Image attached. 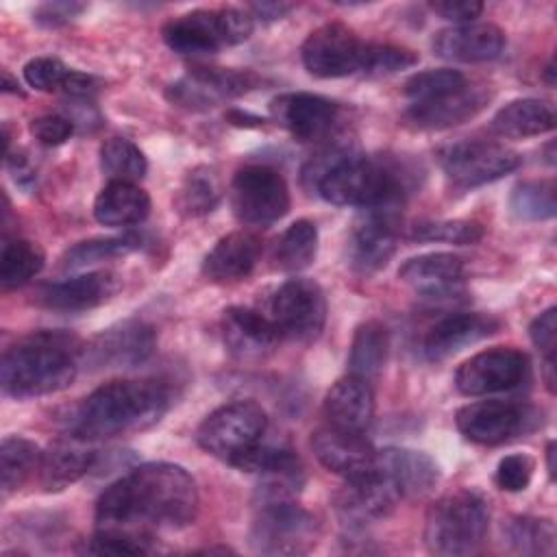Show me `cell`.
I'll return each instance as SVG.
<instances>
[{
	"label": "cell",
	"instance_id": "1",
	"mask_svg": "<svg viewBox=\"0 0 557 557\" xmlns=\"http://www.w3.org/2000/svg\"><path fill=\"white\" fill-rule=\"evenodd\" d=\"M198 490L189 472L176 463L152 461L133 468L111 483L96 503L100 529L165 527L181 529L194 522Z\"/></svg>",
	"mask_w": 557,
	"mask_h": 557
},
{
	"label": "cell",
	"instance_id": "2",
	"mask_svg": "<svg viewBox=\"0 0 557 557\" xmlns=\"http://www.w3.org/2000/svg\"><path fill=\"white\" fill-rule=\"evenodd\" d=\"M322 154L305 168L315 191L331 205L398 211L411 189V170L389 157Z\"/></svg>",
	"mask_w": 557,
	"mask_h": 557
},
{
	"label": "cell",
	"instance_id": "3",
	"mask_svg": "<svg viewBox=\"0 0 557 557\" xmlns=\"http://www.w3.org/2000/svg\"><path fill=\"white\" fill-rule=\"evenodd\" d=\"M170 409V389L152 379H120L94 389L70 418L81 442L109 440L154 426Z\"/></svg>",
	"mask_w": 557,
	"mask_h": 557
},
{
	"label": "cell",
	"instance_id": "4",
	"mask_svg": "<svg viewBox=\"0 0 557 557\" xmlns=\"http://www.w3.org/2000/svg\"><path fill=\"white\" fill-rule=\"evenodd\" d=\"M83 342L67 331H35L9 346L0 361V385L11 398H35L65 389L81 366Z\"/></svg>",
	"mask_w": 557,
	"mask_h": 557
},
{
	"label": "cell",
	"instance_id": "5",
	"mask_svg": "<svg viewBox=\"0 0 557 557\" xmlns=\"http://www.w3.org/2000/svg\"><path fill=\"white\" fill-rule=\"evenodd\" d=\"M490 507L479 492L459 490L442 496L426 511V548L442 557L474 555L487 535Z\"/></svg>",
	"mask_w": 557,
	"mask_h": 557
},
{
	"label": "cell",
	"instance_id": "6",
	"mask_svg": "<svg viewBox=\"0 0 557 557\" xmlns=\"http://www.w3.org/2000/svg\"><path fill=\"white\" fill-rule=\"evenodd\" d=\"M255 17L248 9H196L168 20L161 28L170 50L183 57L213 54L224 46H237L252 35Z\"/></svg>",
	"mask_w": 557,
	"mask_h": 557
},
{
	"label": "cell",
	"instance_id": "7",
	"mask_svg": "<svg viewBox=\"0 0 557 557\" xmlns=\"http://www.w3.org/2000/svg\"><path fill=\"white\" fill-rule=\"evenodd\" d=\"M268 429V416L255 400H235L213 409L196 431L198 446L226 461L235 463L242 455L255 448Z\"/></svg>",
	"mask_w": 557,
	"mask_h": 557
},
{
	"label": "cell",
	"instance_id": "8",
	"mask_svg": "<svg viewBox=\"0 0 557 557\" xmlns=\"http://www.w3.org/2000/svg\"><path fill=\"white\" fill-rule=\"evenodd\" d=\"M318 535L315 516L289 498L257 505L248 542L263 555H302L315 546Z\"/></svg>",
	"mask_w": 557,
	"mask_h": 557
},
{
	"label": "cell",
	"instance_id": "9",
	"mask_svg": "<svg viewBox=\"0 0 557 557\" xmlns=\"http://www.w3.org/2000/svg\"><path fill=\"white\" fill-rule=\"evenodd\" d=\"M231 207L242 224L270 226L289 211L287 183L274 168H242L231 183Z\"/></svg>",
	"mask_w": 557,
	"mask_h": 557
},
{
	"label": "cell",
	"instance_id": "10",
	"mask_svg": "<svg viewBox=\"0 0 557 557\" xmlns=\"http://www.w3.org/2000/svg\"><path fill=\"white\" fill-rule=\"evenodd\" d=\"M440 165L457 187H479L503 178L520 165V154L487 139H463L444 146L437 152Z\"/></svg>",
	"mask_w": 557,
	"mask_h": 557
},
{
	"label": "cell",
	"instance_id": "11",
	"mask_svg": "<svg viewBox=\"0 0 557 557\" xmlns=\"http://www.w3.org/2000/svg\"><path fill=\"white\" fill-rule=\"evenodd\" d=\"M270 320L281 337L294 342L315 339L326 322V298L311 278H289L272 296Z\"/></svg>",
	"mask_w": 557,
	"mask_h": 557
},
{
	"label": "cell",
	"instance_id": "12",
	"mask_svg": "<svg viewBox=\"0 0 557 557\" xmlns=\"http://www.w3.org/2000/svg\"><path fill=\"white\" fill-rule=\"evenodd\" d=\"M455 424L466 440L494 446L533 431L537 411L511 400H476L457 411Z\"/></svg>",
	"mask_w": 557,
	"mask_h": 557
},
{
	"label": "cell",
	"instance_id": "13",
	"mask_svg": "<svg viewBox=\"0 0 557 557\" xmlns=\"http://www.w3.org/2000/svg\"><path fill=\"white\" fill-rule=\"evenodd\" d=\"M366 41L339 22H329L311 30L300 48L302 63L318 78H342L361 72Z\"/></svg>",
	"mask_w": 557,
	"mask_h": 557
},
{
	"label": "cell",
	"instance_id": "14",
	"mask_svg": "<svg viewBox=\"0 0 557 557\" xmlns=\"http://www.w3.org/2000/svg\"><path fill=\"white\" fill-rule=\"evenodd\" d=\"M529 372V359L516 348H490L466 359L455 372V387L463 396H487L518 387Z\"/></svg>",
	"mask_w": 557,
	"mask_h": 557
},
{
	"label": "cell",
	"instance_id": "15",
	"mask_svg": "<svg viewBox=\"0 0 557 557\" xmlns=\"http://www.w3.org/2000/svg\"><path fill=\"white\" fill-rule=\"evenodd\" d=\"M154 331L141 320H124L100 331L83 346L81 363L89 368H133L144 363L154 350Z\"/></svg>",
	"mask_w": 557,
	"mask_h": 557
},
{
	"label": "cell",
	"instance_id": "16",
	"mask_svg": "<svg viewBox=\"0 0 557 557\" xmlns=\"http://www.w3.org/2000/svg\"><path fill=\"white\" fill-rule=\"evenodd\" d=\"M398 244V211L361 209L348 237L350 265L363 274L387 265Z\"/></svg>",
	"mask_w": 557,
	"mask_h": 557
},
{
	"label": "cell",
	"instance_id": "17",
	"mask_svg": "<svg viewBox=\"0 0 557 557\" xmlns=\"http://www.w3.org/2000/svg\"><path fill=\"white\" fill-rule=\"evenodd\" d=\"M257 85L252 72L224 67H194L187 76L168 87V98L187 109H207L224 98H235Z\"/></svg>",
	"mask_w": 557,
	"mask_h": 557
},
{
	"label": "cell",
	"instance_id": "18",
	"mask_svg": "<svg viewBox=\"0 0 557 557\" xmlns=\"http://www.w3.org/2000/svg\"><path fill=\"white\" fill-rule=\"evenodd\" d=\"M270 113L298 141H318L331 133L339 107L318 94L292 91L272 98Z\"/></svg>",
	"mask_w": 557,
	"mask_h": 557
},
{
	"label": "cell",
	"instance_id": "19",
	"mask_svg": "<svg viewBox=\"0 0 557 557\" xmlns=\"http://www.w3.org/2000/svg\"><path fill=\"white\" fill-rule=\"evenodd\" d=\"M220 329L226 350L239 361H261L270 357L281 342V333L270 315H261L248 307H228Z\"/></svg>",
	"mask_w": 557,
	"mask_h": 557
},
{
	"label": "cell",
	"instance_id": "20",
	"mask_svg": "<svg viewBox=\"0 0 557 557\" xmlns=\"http://www.w3.org/2000/svg\"><path fill=\"white\" fill-rule=\"evenodd\" d=\"M311 448L329 472L339 474L346 481L368 474L376 459V450L363 433L335 429L331 424L311 435Z\"/></svg>",
	"mask_w": 557,
	"mask_h": 557
},
{
	"label": "cell",
	"instance_id": "21",
	"mask_svg": "<svg viewBox=\"0 0 557 557\" xmlns=\"http://www.w3.org/2000/svg\"><path fill=\"white\" fill-rule=\"evenodd\" d=\"M398 500L403 498L396 487L372 468L368 474L346 481L344 490L337 494V511L346 524L363 527L389 516Z\"/></svg>",
	"mask_w": 557,
	"mask_h": 557
},
{
	"label": "cell",
	"instance_id": "22",
	"mask_svg": "<svg viewBox=\"0 0 557 557\" xmlns=\"http://www.w3.org/2000/svg\"><path fill=\"white\" fill-rule=\"evenodd\" d=\"M500 329L494 315L485 313H450L435 322L420 342V352L426 361H442L466 346H472Z\"/></svg>",
	"mask_w": 557,
	"mask_h": 557
},
{
	"label": "cell",
	"instance_id": "23",
	"mask_svg": "<svg viewBox=\"0 0 557 557\" xmlns=\"http://www.w3.org/2000/svg\"><path fill=\"white\" fill-rule=\"evenodd\" d=\"M505 33L490 22H468L442 28L433 37V52L448 61L483 63L500 57L505 50Z\"/></svg>",
	"mask_w": 557,
	"mask_h": 557
},
{
	"label": "cell",
	"instance_id": "24",
	"mask_svg": "<svg viewBox=\"0 0 557 557\" xmlns=\"http://www.w3.org/2000/svg\"><path fill=\"white\" fill-rule=\"evenodd\" d=\"M117 274L109 270L87 272L67 281L48 283L37 292V302L54 311H87L104 305L120 292Z\"/></svg>",
	"mask_w": 557,
	"mask_h": 557
},
{
	"label": "cell",
	"instance_id": "25",
	"mask_svg": "<svg viewBox=\"0 0 557 557\" xmlns=\"http://www.w3.org/2000/svg\"><path fill=\"white\" fill-rule=\"evenodd\" d=\"M463 259L453 252H426L413 259H407L398 278L413 287L418 294L431 300L453 298L463 283Z\"/></svg>",
	"mask_w": 557,
	"mask_h": 557
},
{
	"label": "cell",
	"instance_id": "26",
	"mask_svg": "<svg viewBox=\"0 0 557 557\" xmlns=\"http://www.w3.org/2000/svg\"><path fill=\"white\" fill-rule=\"evenodd\" d=\"M374 468L396 487L400 498H420L440 481L437 463L422 450L394 446L376 450Z\"/></svg>",
	"mask_w": 557,
	"mask_h": 557
},
{
	"label": "cell",
	"instance_id": "27",
	"mask_svg": "<svg viewBox=\"0 0 557 557\" xmlns=\"http://www.w3.org/2000/svg\"><path fill=\"white\" fill-rule=\"evenodd\" d=\"M487 98L490 96L481 87L466 85L463 89L435 100L411 102L403 117L413 128L442 131L474 117L487 104Z\"/></svg>",
	"mask_w": 557,
	"mask_h": 557
},
{
	"label": "cell",
	"instance_id": "28",
	"mask_svg": "<svg viewBox=\"0 0 557 557\" xmlns=\"http://www.w3.org/2000/svg\"><path fill=\"white\" fill-rule=\"evenodd\" d=\"M324 416L335 429L366 433L374 418V392L370 381L355 374L337 379L324 396Z\"/></svg>",
	"mask_w": 557,
	"mask_h": 557
},
{
	"label": "cell",
	"instance_id": "29",
	"mask_svg": "<svg viewBox=\"0 0 557 557\" xmlns=\"http://www.w3.org/2000/svg\"><path fill=\"white\" fill-rule=\"evenodd\" d=\"M261 257V242L246 231H235L218 239L202 261V274L213 283H235L246 278Z\"/></svg>",
	"mask_w": 557,
	"mask_h": 557
},
{
	"label": "cell",
	"instance_id": "30",
	"mask_svg": "<svg viewBox=\"0 0 557 557\" xmlns=\"http://www.w3.org/2000/svg\"><path fill=\"white\" fill-rule=\"evenodd\" d=\"M150 213V196L137 183L111 181L94 202V215L104 226H133Z\"/></svg>",
	"mask_w": 557,
	"mask_h": 557
},
{
	"label": "cell",
	"instance_id": "31",
	"mask_svg": "<svg viewBox=\"0 0 557 557\" xmlns=\"http://www.w3.org/2000/svg\"><path fill=\"white\" fill-rule=\"evenodd\" d=\"M78 442L81 440L76 437L74 442H59L50 450L41 453L37 472L46 492H61L94 468L96 453L78 446Z\"/></svg>",
	"mask_w": 557,
	"mask_h": 557
},
{
	"label": "cell",
	"instance_id": "32",
	"mask_svg": "<svg viewBox=\"0 0 557 557\" xmlns=\"http://www.w3.org/2000/svg\"><path fill=\"white\" fill-rule=\"evenodd\" d=\"M555 113L550 104L537 98H518L507 102L492 117V131L507 139H524L553 131Z\"/></svg>",
	"mask_w": 557,
	"mask_h": 557
},
{
	"label": "cell",
	"instance_id": "33",
	"mask_svg": "<svg viewBox=\"0 0 557 557\" xmlns=\"http://www.w3.org/2000/svg\"><path fill=\"white\" fill-rule=\"evenodd\" d=\"M389 333L379 320H366L355 329L350 352H348V374L372 381L379 376L387 361Z\"/></svg>",
	"mask_w": 557,
	"mask_h": 557
},
{
	"label": "cell",
	"instance_id": "34",
	"mask_svg": "<svg viewBox=\"0 0 557 557\" xmlns=\"http://www.w3.org/2000/svg\"><path fill=\"white\" fill-rule=\"evenodd\" d=\"M318 255V228L311 220H296L274 246V265L283 272H300Z\"/></svg>",
	"mask_w": 557,
	"mask_h": 557
},
{
	"label": "cell",
	"instance_id": "35",
	"mask_svg": "<svg viewBox=\"0 0 557 557\" xmlns=\"http://www.w3.org/2000/svg\"><path fill=\"white\" fill-rule=\"evenodd\" d=\"M41 450L35 442L26 437H4L0 444V485L2 496L20 490L26 479L39 468Z\"/></svg>",
	"mask_w": 557,
	"mask_h": 557
},
{
	"label": "cell",
	"instance_id": "36",
	"mask_svg": "<svg viewBox=\"0 0 557 557\" xmlns=\"http://www.w3.org/2000/svg\"><path fill=\"white\" fill-rule=\"evenodd\" d=\"M46 255L39 244L28 239H4L0 252V285L2 289H13L28 283L41 272Z\"/></svg>",
	"mask_w": 557,
	"mask_h": 557
},
{
	"label": "cell",
	"instance_id": "37",
	"mask_svg": "<svg viewBox=\"0 0 557 557\" xmlns=\"http://www.w3.org/2000/svg\"><path fill=\"white\" fill-rule=\"evenodd\" d=\"M139 246H141V237L131 235V233L117 235V237L85 239L65 250V255L61 257V268L63 270H83V268H89L100 261L124 257V255L137 250Z\"/></svg>",
	"mask_w": 557,
	"mask_h": 557
},
{
	"label": "cell",
	"instance_id": "38",
	"mask_svg": "<svg viewBox=\"0 0 557 557\" xmlns=\"http://www.w3.org/2000/svg\"><path fill=\"white\" fill-rule=\"evenodd\" d=\"M557 187L553 178L524 181L511 189L509 209L518 220L540 222L557 213Z\"/></svg>",
	"mask_w": 557,
	"mask_h": 557
},
{
	"label": "cell",
	"instance_id": "39",
	"mask_svg": "<svg viewBox=\"0 0 557 557\" xmlns=\"http://www.w3.org/2000/svg\"><path fill=\"white\" fill-rule=\"evenodd\" d=\"M100 168L109 181L137 183L146 176L148 161L133 141L111 137L100 146Z\"/></svg>",
	"mask_w": 557,
	"mask_h": 557
},
{
	"label": "cell",
	"instance_id": "40",
	"mask_svg": "<svg viewBox=\"0 0 557 557\" xmlns=\"http://www.w3.org/2000/svg\"><path fill=\"white\" fill-rule=\"evenodd\" d=\"M505 537L516 553L522 555H553L555 553V524L548 518L518 516L505 527Z\"/></svg>",
	"mask_w": 557,
	"mask_h": 557
},
{
	"label": "cell",
	"instance_id": "41",
	"mask_svg": "<svg viewBox=\"0 0 557 557\" xmlns=\"http://www.w3.org/2000/svg\"><path fill=\"white\" fill-rule=\"evenodd\" d=\"M220 200V183L211 168H194L176 194V207L185 215L209 213Z\"/></svg>",
	"mask_w": 557,
	"mask_h": 557
},
{
	"label": "cell",
	"instance_id": "42",
	"mask_svg": "<svg viewBox=\"0 0 557 557\" xmlns=\"http://www.w3.org/2000/svg\"><path fill=\"white\" fill-rule=\"evenodd\" d=\"M413 242H446V244H474L483 237V226L472 220H420L409 226Z\"/></svg>",
	"mask_w": 557,
	"mask_h": 557
},
{
	"label": "cell",
	"instance_id": "43",
	"mask_svg": "<svg viewBox=\"0 0 557 557\" xmlns=\"http://www.w3.org/2000/svg\"><path fill=\"white\" fill-rule=\"evenodd\" d=\"M468 85L466 76L459 70H424L416 72L405 81V96L411 98V102H422V100H435L448 94H455Z\"/></svg>",
	"mask_w": 557,
	"mask_h": 557
},
{
	"label": "cell",
	"instance_id": "44",
	"mask_svg": "<svg viewBox=\"0 0 557 557\" xmlns=\"http://www.w3.org/2000/svg\"><path fill=\"white\" fill-rule=\"evenodd\" d=\"M418 63V54L405 46L394 44H374L366 41L361 57V74L368 76H385L407 70Z\"/></svg>",
	"mask_w": 557,
	"mask_h": 557
},
{
	"label": "cell",
	"instance_id": "45",
	"mask_svg": "<svg viewBox=\"0 0 557 557\" xmlns=\"http://www.w3.org/2000/svg\"><path fill=\"white\" fill-rule=\"evenodd\" d=\"M529 337L533 346L544 355L546 385L555 392V352H557V307L542 311L529 326Z\"/></svg>",
	"mask_w": 557,
	"mask_h": 557
},
{
	"label": "cell",
	"instance_id": "46",
	"mask_svg": "<svg viewBox=\"0 0 557 557\" xmlns=\"http://www.w3.org/2000/svg\"><path fill=\"white\" fill-rule=\"evenodd\" d=\"M91 555H144L148 553L146 537L126 529H100L85 546Z\"/></svg>",
	"mask_w": 557,
	"mask_h": 557
},
{
	"label": "cell",
	"instance_id": "47",
	"mask_svg": "<svg viewBox=\"0 0 557 557\" xmlns=\"http://www.w3.org/2000/svg\"><path fill=\"white\" fill-rule=\"evenodd\" d=\"M24 81L39 91H63L72 70L52 57H35L24 65Z\"/></svg>",
	"mask_w": 557,
	"mask_h": 557
},
{
	"label": "cell",
	"instance_id": "48",
	"mask_svg": "<svg viewBox=\"0 0 557 557\" xmlns=\"http://www.w3.org/2000/svg\"><path fill=\"white\" fill-rule=\"evenodd\" d=\"M533 470H535L533 457H529L524 453H513L498 461L494 481L505 492H522L529 487Z\"/></svg>",
	"mask_w": 557,
	"mask_h": 557
},
{
	"label": "cell",
	"instance_id": "49",
	"mask_svg": "<svg viewBox=\"0 0 557 557\" xmlns=\"http://www.w3.org/2000/svg\"><path fill=\"white\" fill-rule=\"evenodd\" d=\"M30 133L44 146H61L72 137L74 122L65 115L48 113V115H39L30 122Z\"/></svg>",
	"mask_w": 557,
	"mask_h": 557
},
{
	"label": "cell",
	"instance_id": "50",
	"mask_svg": "<svg viewBox=\"0 0 557 557\" xmlns=\"http://www.w3.org/2000/svg\"><path fill=\"white\" fill-rule=\"evenodd\" d=\"M85 11L83 2H44L35 9L33 20L39 26L46 28H57L70 24L74 17H78Z\"/></svg>",
	"mask_w": 557,
	"mask_h": 557
},
{
	"label": "cell",
	"instance_id": "51",
	"mask_svg": "<svg viewBox=\"0 0 557 557\" xmlns=\"http://www.w3.org/2000/svg\"><path fill=\"white\" fill-rule=\"evenodd\" d=\"M433 13L453 22V24H468L474 22L483 13V4L474 0H442L429 4Z\"/></svg>",
	"mask_w": 557,
	"mask_h": 557
},
{
	"label": "cell",
	"instance_id": "52",
	"mask_svg": "<svg viewBox=\"0 0 557 557\" xmlns=\"http://www.w3.org/2000/svg\"><path fill=\"white\" fill-rule=\"evenodd\" d=\"M246 9L252 17H257L261 22H274V20L285 17L294 9V4H289V2H252Z\"/></svg>",
	"mask_w": 557,
	"mask_h": 557
},
{
	"label": "cell",
	"instance_id": "53",
	"mask_svg": "<svg viewBox=\"0 0 557 557\" xmlns=\"http://www.w3.org/2000/svg\"><path fill=\"white\" fill-rule=\"evenodd\" d=\"M546 468L550 479H555V442H548L546 446Z\"/></svg>",
	"mask_w": 557,
	"mask_h": 557
},
{
	"label": "cell",
	"instance_id": "54",
	"mask_svg": "<svg viewBox=\"0 0 557 557\" xmlns=\"http://www.w3.org/2000/svg\"><path fill=\"white\" fill-rule=\"evenodd\" d=\"M17 87H20V85L11 78V74H9V72H2V89H4V91H13V94H22Z\"/></svg>",
	"mask_w": 557,
	"mask_h": 557
},
{
	"label": "cell",
	"instance_id": "55",
	"mask_svg": "<svg viewBox=\"0 0 557 557\" xmlns=\"http://www.w3.org/2000/svg\"><path fill=\"white\" fill-rule=\"evenodd\" d=\"M553 74H555V65H553V61H550V63L546 65V70H544V76H546V83H548V85H553V83H555Z\"/></svg>",
	"mask_w": 557,
	"mask_h": 557
}]
</instances>
